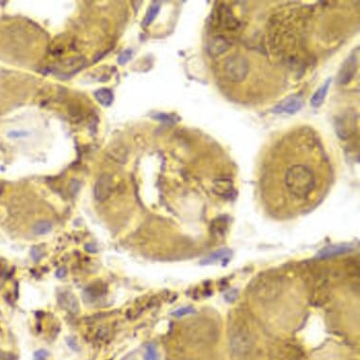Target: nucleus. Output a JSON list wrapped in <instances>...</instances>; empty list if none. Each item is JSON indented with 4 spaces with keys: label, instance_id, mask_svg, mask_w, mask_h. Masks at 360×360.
Returning a JSON list of instances; mask_svg holds the SVG:
<instances>
[{
    "label": "nucleus",
    "instance_id": "f257e3e1",
    "mask_svg": "<svg viewBox=\"0 0 360 360\" xmlns=\"http://www.w3.org/2000/svg\"><path fill=\"white\" fill-rule=\"evenodd\" d=\"M285 183L290 194L298 199H306L314 190L316 180L309 168L303 164H296L288 170Z\"/></svg>",
    "mask_w": 360,
    "mask_h": 360
},
{
    "label": "nucleus",
    "instance_id": "f03ea898",
    "mask_svg": "<svg viewBox=\"0 0 360 360\" xmlns=\"http://www.w3.org/2000/svg\"><path fill=\"white\" fill-rule=\"evenodd\" d=\"M249 62L240 55H234L228 58L224 63L226 77L232 82H241L249 74Z\"/></svg>",
    "mask_w": 360,
    "mask_h": 360
},
{
    "label": "nucleus",
    "instance_id": "7ed1b4c3",
    "mask_svg": "<svg viewBox=\"0 0 360 360\" xmlns=\"http://www.w3.org/2000/svg\"><path fill=\"white\" fill-rule=\"evenodd\" d=\"M359 65V48L345 60L338 75V83L346 85L354 79Z\"/></svg>",
    "mask_w": 360,
    "mask_h": 360
},
{
    "label": "nucleus",
    "instance_id": "20e7f679",
    "mask_svg": "<svg viewBox=\"0 0 360 360\" xmlns=\"http://www.w3.org/2000/svg\"><path fill=\"white\" fill-rule=\"evenodd\" d=\"M303 104V97L300 95L290 96L275 106L272 109V113L275 115H294L302 109Z\"/></svg>",
    "mask_w": 360,
    "mask_h": 360
},
{
    "label": "nucleus",
    "instance_id": "39448f33",
    "mask_svg": "<svg viewBox=\"0 0 360 360\" xmlns=\"http://www.w3.org/2000/svg\"><path fill=\"white\" fill-rule=\"evenodd\" d=\"M114 192V178L110 175H102L95 186V197L97 201L104 202Z\"/></svg>",
    "mask_w": 360,
    "mask_h": 360
},
{
    "label": "nucleus",
    "instance_id": "423d86ee",
    "mask_svg": "<svg viewBox=\"0 0 360 360\" xmlns=\"http://www.w3.org/2000/svg\"><path fill=\"white\" fill-rule=\"evenodd\" d=\"M212 191L216 195L225 199L233 198L235 195V187L232 180L227 178L217 179L213 182Z\"/></svg>",
    "mask_w": 360,
    "mask_h": 360
},
{
    "label": "nucleus",
    "instance_id": "0eeeda50",
    "mask_svg": "<svg viewBox=\"0 0 360 360\" xmlns=\"http://www.w3.org/2000/svg\"><path fill=\"white\" fill-rule=\"evenodd\" d=\"M352 250H353V247L347 245V244H335V245L326 246L318 253L317 256L319 258H330L333 256L349 253V252H351Z\"/></svg>",
    "mask_w": 360,
    "mask_h": 360
},
{
    "label": "nucleus",
    "instance_id": "6e6552de",
    "mask_svg": "<svg viewBox=\"0 0 360 360\" xmlns=\"http://www.w3.org/2000/svg\"><path fill=\"white\" fill-rule=\"evenodd\" d=\"M230 42L224 36H216L211 40V43L209 44V51L211 53V56L218 57L222 54L229 50L230 47Z\"/></svg>",
    "mask_w": 360,
    "mask_h": 360
},
{
    "label": "nucleus",
    "instance_id": "1a4fd4ad",
    "mask_svg": "<svg viewBox=\"0 0 360 360\" xmlns=\"http://www.w3.org/2000/svg\"><path fill=\"white\" fill-rule=\"evenodd\" d=\"M330 83H331V79H326L325 83L314 93V95L312 96L311 100H310V103L313 108H319L324 103L326 95L328 93V90H329Z\"/></svg>",
    "mask_w": 360,
    "mask_h": 360
},
{
    "label": "nucleus",
    "instance_id": "9d476101",
    "mask_svg": "<svg viewBox=\"0 0 360 360\" xmlns=\"http://www.w3.org/2000/svg\"><path fill=\"white\" fill-rule=\"evenodd\" d=\"M232 255V251L229 249H221L219 251H216L212 253L209 256H207L204 260V265H210V264L216 263L218 261H229Z\"/></svg>",
    "mask_w": 360,
    "mask_h": 360
},
{
    "label": "nucleus",
    "instance_id": "9b49d317",
    "mask_svg": "<svg viewBox=\"0 0 360 360\" xmlns=\"http://www.w3.org/2000/svg\"><path fill=\"white\" fill-rule=\"evenodd\" d=\"M61 304L71 312L76 313L79 310V303L77 298L72 293H65L61 296Z\"/></svg>",
    "mask_w": 360,
    "mask_h": 360
},
{
    "label": "nucleus",
    "instance_id": "f8f14e48",
    "mask_svg": "<svg viewBox=\"0 0 360 360\" xmlns=\"http://www.w3.org/2000/svg\"><path fill=\"white\" fill-rule=\"evenodd\" d=\"M97 101L102 106L109 107L114 101V94L109 89L102 88L98 90L95 94Z\"/></svg>",
    "mask_w": 360,
    "mask_h": 360
},
{
    "label": "nucleus",
    "instance_id": "ddd939ff",
    "mask_svg": "<svg viewBox=\"0 0 360 360\" xmlns=\"http://www.w3.org/2000/svg\"><path fill=\"white\" fill-rule=\"evenodd\" d=\"M160 9V5L158 2H154L152 3V5L150 6L149 9L146 12V15L143 19V26H149L150 24L153 23V21L156 19L158 15V11Z\"/></svg>",
    "mask_w": 360,
    "mask_h": 360
},
{
    "label": "nucleus",
    "instance_id": "4468645a",
    "mask_svg": "<svg viewBox=\"0 0 360 360\" xmlns=\"http://www.w3.org/2000/svg\"><path fill=\"white\" fill-rule=\"evenodd\" d=\"M227 229H228V218H226V216L218 217L217 219L213 221V223L211 225V229H212L213 233H217L219 235L224 234Z\"/></svg>",
    "mask_w": 360,
    "mask_h": 360
},
{
    "label": "nucleus",
    "instance_id": "2eb2a0df",
    "mask_svg": "<svg viewBox=\"0 0 360 360\" xmlns=\"http://www.w3.org/2000/svg\"><path fill=\"white\" fill-rule=\"evenodd\" d=\"M51 229H52V225L50 222L41 221L34 226L33 231L35 234H38V235H44V234L48 233L49 231H51Z\"/></svg>",
    "mask_w": 360,
    "mask_h": 360
},
{
    "label": "nucleus",
    "instance_id": "dca6fc26",
    "mask_svg": "<svg viewBox=\"0 0 360 360\" xmlns=\"http://www.w3.org/2000/svg\"><path fill=\"white\" fill-rule=\"evenodd\" d=\"M144 360H159L158 351L155 346L148 345L144 354Z\"/></svg>",
    "mask_w": 360,
    "mask_h": 360
},
{
    "label": "nucleus",
    "instance_id": "f3484780",
    "mask_svg": "<svg viewBox=\"0 0 360 360\" xmlns=\"http://www.w3.org/2000/svg\"><path fill=\"white\" fill-rule=\"evenodd\" d=\"M193 312H194V310L192 308H182L176 310V312L174 313V315L176 317H181L191 314Z\"/></svg>",
    "mask_w": 360,
    "mask_h": 360
},
{
    "label": "nucleus",
    "instance_id": "a211bd4d",
    "mask_svg": "<svg viewBox=\"0 0 360 360\" xmlns=\"http://www.w3.org/2000/svg\"><path fill=\"white\" fill-rule=\"evenodd\" d=\"M131 57V51L130 50H126L124 52L122 53L120 56H119V60L118 62L120 64H124L125 62H127Z\"/></svg>",
    "mask_w": 360,
    "mask_h": 360
},
{
    "label": "nucleus",
    "instance_id": "6ab92c4d",
    "mask_svg": "<svg viewBox=\"0 0 360 360\" xmlns=\"http://www.w3.org/2000/svg\"><path fill=\"white\" fill-rule=\"evenodd\" d=\"M13 133H14V137H23V136H25V135L23 134V132L15 131L13 132Z\"/></svg>",
    "mask_w": 360,
    "mask_h": 360
}]
</instances>
